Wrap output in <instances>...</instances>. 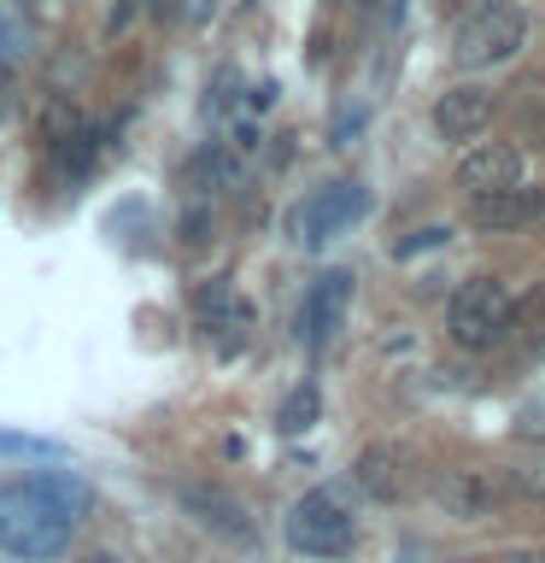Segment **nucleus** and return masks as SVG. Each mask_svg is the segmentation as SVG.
I'll return each instance as SVG.
<instances>
[{"label": "nucleus", "instance_id": "9b49d317", "mask_svg": "<svg viewBox=\"0 0 545 563\" xmlns=\"http://www.w3.org/2000/svg\"><path fill=\"white\" fill-rule=\"evenodd\" d=\"M540 194L534 188H499V194H469V223L475 229H522L534 223Z\"/></svg>", "mask_w": 545, "mask_h": 563}, {"label": "nucleus", "instance_id": "9d476101", "mask_svg": "<svg viewBox=\"0 0 545 563\" xmlns=\"http://www.w3.org/2000/svg\"><path fill=\"white\" fill-rule=\"evenodd\" d=\"M487 123H492V95H487V88H475V82L446 88V95L434 100V130L446 141H475Z\"/></svg>", "mask_w": 545, "mask_h": 563}, {"label": "nucleus", "instance_id": "f8f14e48", "mask_svg": "<svg viewBox=\"0 0 545 563\" xmlns=\"http://www.w3.org/2000/svg\"><path fill=\"white\" fill-rule=\"evenodd\" d=\"M100 153H105V130L82 118V123H77V130H70L65 141H53V147H47V165L59 170L65 183H82V176L100 165Z\"/></svg>", "mask_w": 545, "mask_h": 563}, {"label": "nucleus", "instance_id": "dca6fc26", "mask_svg": "<svg viewBox=\"0 0 545 563\" xmlns=\"http://www.w3.org/2000/svg\"><path fill=\"white\" fill-rule=\"evenodd\" d=\"M24 59H30V18L0 7V65H24Z\"/></svg>", "mask_w": 545, "mask_h": 563}, {"label": "nucleus", "instance_id": "2eb2a0df", "mask_svg": "<svg viewBox=\"0 0 545 563\" xmlns=\"http://www.w3.org/2000/svg\"><path fill=\"white\" fill-rule=\"evenodd\" d=\"M316 411H323V399H316V387H311V382H299L293 394L276 405V429H281V434H305L311 422H316Z\"/></svg>", "mask_w": 545, "mask_h": 563}, {"label": "nucleus", "instance_id": "bb28decb", "mask_svg": "<svg viewBox=\"0 0 545 563\" xmlns=\"http://www.w3.org/2000/svg\"><path fill=\"white\" fill-rule=\"evenodd\" d=\"M77 563H130V558H118V552H105V545H94V552H82Z\"/></svg>", "mask_w": 545, "mask_h": 563}, {"label": "nucleus", "instance_id": "6e6552de", "mask_svg": "<svg viewBox=\"0 0 545 563\" xmlns=\"http://www.w3.org/2000/svg\"><path fill=\"white\" fill-rule=\"evenodd\" d=\"M352 311V271H323L305 288V306H299V341H305L311 352L334 341V329L346 323Z\"/></svg>", "mask_w": 545, "mask_h": 563}, {"label": "nucleus", "instance_id": "5701e85b", "mask_svg": "<svg viewBox=\"0 0 545 563\" xmlns=\"http://www.w3.org/2000/svg\"><path fill=\"white\" fill-rule=\"evenodd\" d=\"M440 241H446V229H422L416 241H404V246H399V258H411V253H422V246H440Z\"/></svg>", "mask_w": 545, "mask_h": 563}, {"label": "nucleus", "instance_id": "aec40b11", "mask_svg": "<svg viewBox=\"0 0 545 563\" xmlns=\"http://www.w3.org/2000/svg\"><path fill=\"white\" fill-rule=\"evenodd\" d=\"M229 88H241L235 70H218V82H211V95H205V112H211V118H223L229 106H235V95H229Z\"/></svg>", "mask_w": 545, "mask_h": 563}, {"label": "nucleus", "instance_id": "20e7f679", "mask_svg": "<svg viewBox=\"0 0 545 563\" xmlns=\"http://www.w3.org/2000/svg\"><path fill=\"white\" fill-rule=\"evenodd\" d=\"M522 42H527V18H522V7H510V0H492V7H481L475 18H464V24H457L452 59H457V70H487V65L516 59Z\"/></svg>", "mask_w": 545, "mask_h": 563}, {"label": "nucleus", "instance_id": "f3484780", "mask_svg": "<svg viewBox=\"0 0 545 563\" xmlns=\"http://www.w3.org/2000/svg\"><path fill=\"white\" fill-rule=\"evenodd\" d=\"M77 123H82V112H77V100H70V95H53L42 106V141H47V147H53V141H65Z\"/></svg>", "mask_w": 545, "mask_h": 563}, {"label": "nucleus", "instance_id": "39448f33", "mask_svg": "<svg viewBox=\"0 0 545 563\" xmlns=\"http://www.w3.org/2000/svg\"><path fill=\"white\" fill-rule=\"evenodd\" d=\"M176 505H182L188 517L205 528V534H218V540H229V545H241V552H253V545H258L253 510H246L229 487H218V482H176Z\"/></svg>", "mask_w": 545, "mask_h": 563}, {"label": "nucleus", "instance_id": "c85d7f7f", "mask_svg": "<svg viewBox=\"0 0 545 563\" xmlns=\"http://www.w3.org/2000/svg\"><path fill=\"white\" fill-rule=\"evenodd\" d=\"M534 229H540V235H545V194H540V211H534Z\"/></svg>", "mask_w": 545, "mask_h": 563}, {"label": "nucleus", "instance_id": "cd10ccee", "mask_svg": "<svg viewBox=\"0 0 545 563\" xmlns=\"http://www.w3.org/2000/svg\"><path fill=\"white\" fill-rule=\"evenodd\" d=\"M7 7H12L18 18H35V12H42V7H47V0H7Z\"/></svg>", "mask_w": 545, "mask_h": 563}, {"label": "nucleus", "instance_id": "4be33fe9", "mask_svg": "<svg viewBox=\"0 0 545 563\" xmlns=\"http://www.w3.org/2000/svg\"><path fill=\"white\" fill-rule=\"evenodd\" d=\"M516 434H522V440H540V446H545V405H527L522 422H516Z\"/></svg>", "mask_w": 545, "mask_h": 563}, {"label": "nucleus", "instance_id": "ddd939ff", "mask_svg": "<svg viewBox=\"0 0 545 563\" xmlns=\"http://www.w3.org/2000/svg\"><path fill=\"white\" fill-rule=\"evenodd\" d=\"M352 482H358L369 499H399V487H404V470H399V452L393 446H364L358 452V464H352Z\"/></svg>", "mask_w": 545, "mask_h": 563}, {"label": "nucleus", "instance_id": "f257e3e1", "mask_svg": "<svg viewBox=\"0 0 545 563\" xmlns=\"http://www.w3.org/2000/svg\"><path fill=\"white\" fill-rule=\"evenodd\" d=\"M88 487L70 475H24L0 482V552L18 563H59L77 545Z\"/></svg>", "mask_w": 545, "mask_h": 563}, {"label": "nucleus", "instance_id": "412c9836", "mask_svg": "<svg viewBox=\"0 0 545 563\" xmlns=\"http://www.w3.org/2000/svg\"><path fill=\"white\" fill-rule=\"evenodd\" d=\"M510 493H527V499H545V464H534V470H510Z\"/></svg>", "mask_w": 545, "mask_h": 563}, {"label": "nucleus", "instance_id": "7ed1b4c3", "mask_svg": "<svg viewBox=\"0 0 545 563\" xmlns=\"http://www.w3.org/2000/svg\"><path fill=\"white\" fill-rule=\"evenodd\" d=\"M288 545L299 558H316V563L346 558L352 545H358V522H352V510H346L341 493H334V487L299 493L293 510H288Z\"/></svg>", "mask_w": 545, "mask_h": 563}, {"label": "nucleus", "instance_id": "6ab92c4d", "mask_svg": "<svg viewBox=\"0 0 545 563\" xmlns=\"http://www.w3.org/2000/svg\"><path fill=\"white\" fill-rule=\"evenodd\" d=\"M0 452H12V457H65V446H53V440H35V434H7V429H0Z\"/></svg>", "mask_w": 545, "mask_h": 563}, {"label": "nucleus", "instance_id": "393cba45", "mask_svg": "<svg viewBox=\"0 0 545 563\" xmlns=\"http://www.w3.org/2000/svg\"><path fill=\"white\" fill-rule=\"evenodd\" d=\"M464 563H545V552H499V558H464Z\"/></svg>", "mask_w": 545, "mask_h": 563}, {"label": "nucleus", "instance_id": "423d86ee", "mask_svg": "<svg viewBox=\"0 0 545 563\" xmlns=\"http://www.w3.org/2000/svg\"><path fill=\"white\" fill-rule=\"evenodd\" d=\"M369 211V188L364 183H329V188H316L305 206L293 211V241L299 246H323L334 241L341 229H352Z\"/></svg>", "mask_w": 545, "mask_h": 563}, {"label": "nucleus", "instance_id": "4468645a", "mask_svg": "<svg viewBox=\"0 0 545 563\" xmlns=\"http://www.w3.org/2000/svg\"><path fill=\"white\" fill-rule=\"evenodd\" d=\"M235 176H241V153L223 147V141H205V147L188 158V183L193 188H218V183H235Z\"/></svg>", "mask_w": 545, "mask_h": 563}, {"label": "nucleus", "instance_id": "a878e982", "mask_svg": "<svg viewBox=\"0 0 545 563\" xmlns=\"http://www.w3.org/2000/svg\"><path fill=\"white\" fill-rule=\"evenodd\" d=\"M135 7H141V0H118V7H112V18H105V30H123V24H130V18H135Z\"/></svg>", "mask_w": 545, "mask_h": 563}, {"label": "nucleus", "instance_id": "0eeeda50", "mask_svg": "<svg viewBox=\"0 0 545 563\" xmlns=\"http://www.w3.org/2000/svg\"><path fill=\"white\" fill-rule=\"evenodd\" d=\"M504 499H510V482L492 475V470H446L434 482V505L446 510V517H457V522H481Z\"/></svg>", "mask_w": 545, "mask_h": 563}, {"label": "nucleus", "instance_id": "1a4fd4ad", "mask_svg": "<svg viewBox=\"0 0 545 563\" xmlns=\"http://www.w3.org/2000/svg\"><path fill=\"white\" fill-rule=\"evenodd\" d=\"M457 183L469 194H499V188H522V153L510 141H481V147L464 153L457 165Z\"/></svg>", "mask_w": 545, "mask_h": 563}, {"label": "nucleus", "instance_id": "b1692460", "mask_svg": "<svg viewBox=\"0 0 545 563\" xmlns=\"http://www.w3.org/2000/svg\"><path fill=\"white\" fill-rule=\"evenodd\" d=\"M270 100H276V82H258L253 95H246V112H270Z\"/></svg>", "mask_w": 545, "mask_h": 563}, {"label": "nucleus", "instance_id": "a211bd4d", "mask_svg": "<svg viewBox=\"0 0 545 563\" xmlns=\"http://www.w3.org/2000/svg\"><path fill=\"white\" fill-rule=\"evenodd\" d=\"M176 241L193 246V253H200V246L211 241V206H205V200L182 206V218H176Z\"/></svg>", "mask_w": 545, "mask_h": 563}, {"label": "nucleus", "instance_id": "f03ea898", "mask_svg": "<svg viewBox=\"0 0 545 563\" xmlns=\"http://www.w3.org/2000/svg\"><path fill=\"white\" fill-rule=\"evenodd\" d=\"M446 329L464 352H492L516 329V299H510V288L499 276H469L446 306Z\"/></svg>", "mask_w": 545, "mask_h": 563}]
</instances>
